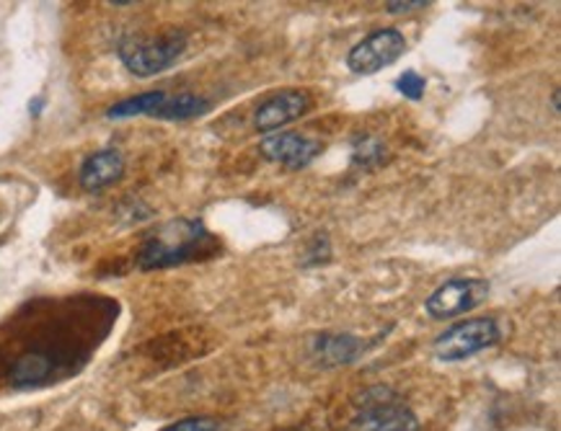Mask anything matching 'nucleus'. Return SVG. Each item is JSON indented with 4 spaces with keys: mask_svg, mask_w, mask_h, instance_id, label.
Returning <instances> with one entry per match:
<instances>
[{
    "mask_svg": "<svg viewBox=\"0 0 561 431\" xmlns=\"http://www.w3.org/2000/svg\"><path fill=\"white\" fill-rule=\"evenodd\" d=\"M218 251V241L199 220L176 218L158 225L148 233L146 243L138 251V267L142 271L169 269L179 264L194 261V258H207Z\"/></svg>",
    "mask_w": 561,
    "mask_h": 431,
    "instance_id": "1",
    "label": "nucleus"
},
{
    "mask_svg": "<svg viewBox=\"0 0 561 431\" xmlns=\"http://www.w3.org/2000/svg\"><path fill=\"white\" fill-rule=\"evenodd\" d=\"M186 34L179 28L158 34V37H127L117 45V55L125 68L138 78H150L169 70L186 53Z\"/></svg>",
    "mask_w": 561,
    "mask_h": 431,
    "instance_id": "2",
    "label": "nucleus"
},
{
    "mask_svg": "<svg viewBox=\"0 0 561 431\" xmlns=\"http://www.w3.org/2000/svg\"><path fill=\"white\" fill-rule=\"evenodd\" d=\"M502 339L500 323L494 318H471L456 323L445 334L437 336L435 357L443 362H460L469 359L479 351L494 347Z\"/></svg>",
    "mask_w": 561,
    "mask_h": 431,
    "instance_id": "3",
    "label": "nucleus"
},
{
    "mask_svg": "<svg viewBox=\"0 0 561 431\" xmlns=\"http://www.w3.org/2000/svg\"><path fill=\"white\" fill-rule=\"evenodd\" d=\"M486 294L489 282H484V279L458 277L437 287L427 298V303H424V311H427L433 321L456 318V315H463L473 311V307H479L486 300Z\"/></svg>",
    "mask_w": 561,
    "mask_h": 431,
    "instance_id": "4",
    "label": "nucleus"
},
{
    "mask_svg": "<svg viewBox=\"0 0 561 431\" xmlns=\"http://www.w3.org/2000/svg\"><path fill=\"white\" fill-rule=\"evenodd\" d=\"M407 53V37L399 28H378L350 49L347 65L359 75H373Z\"/></svg>",
    "mask_w": 561,
    "mask_h": 431,
    "instance_id": "5",
    "label": "nucleus"
},
{
    "mask_svg": "<svg viewBox=\"0 0 561 431\" xmlns=\"http://www.w3.org/2000/svg\"><path fill=\"white\" fill-rule=\"evenodd\" d=\"M262 155L272 163L285 165L290 171H300L306 165H311L316 158L321 155L323 145L319 140L306 138V135L298 132H279V135H270L267 140L259 145Z\"/></svg>",
    "mask_w": 561,
    "mask_h": 431,
    "instance_id": "6",
    "label": "nucleus"
},
{
    "mask_svg": "<svg viewBox=\"0 0 561 431\" xmlns=\"http://www.w3.org/2000/svg\"><path fill=\"white\" fill-rule=\"evenodd\" d=\"M311 96L306 91H283L277 96H272L256 109V129L259 132L270 135L275 129L290 125V121L306 117L311 109Z\"/></svg>",
    "mask_w": 561,
    "mask_h": 431,
    "instance_id": "7",
    "label": "nucleus"
},
{
    "mask_svg": "<svg viewBox=\"0 0 561 431\" xmlns=\"http://www.w3.org/2000/svg\"><path fill=\"white\" fill-rule=\"evenodd\" d=\"M344 431H420V421L404 404H383L365 406V411L355 416Z\"/></svg>",
    "mask_w": 561,
    "mask_h": 431,
    "instance_id": "8",
    "label": "nucleus"
},
{
    "mask_svg": "<svg viewBox=\"0 0 561 431\" xmlns=\"http://www.w3.org/2000/svg\"><path fill=\"white\" fill-rule=\"evenodd\" d=\"M125 176V158L119 150H96L81 165V186L85 191H102Z\"/></svg>",
    "mask_w": 561,
    "mask_h": 431,
    "instance_id": "9",
    "label": "nucleus"
},
{
    "mask_svg": "<svg viewBox=\"0 0 561 431\" xmlns=\"http://www.w3.org/2000/svg\"><path fill=\"white\" fill-rule=\"evenodd\" d=\"M359 349H363V343H359L355 336L321 334L313 339L311 354H313V359H319L323 368H334V364L355 362Z\"/></svg>",
    "mask_w": 561,
    "mask_h": 431,
    "instance_id": "10",
    "label": "nucleus"
},
{
    "mask_svg": "<svg viewBox=\"0 0 561 431\" xmlns=\"http://www.w3.org/2000/svg\"><path fill=\"white\" fill-rule=\"evenodd\" d=\"M205 112H210V102L205 96H197V93H167L161 109L156 112V119L167 121H186L194 117H203Z\"/></svg>",
    "mask_w": 561,
    "mask_h": 431,
    "instance_id": "11",
    "label": "nucleus"
},
{
    "mask_svg": "<svg viewBox=\"0 0 561 431\" xmlns=\"http://www.w3.org/2000/svg\"><path fill=\"white\" fill-rule=\"evenodd\" d=\"M163 98H167V91H148L140 93V96L125 98V102L114 104L106 117L110 119H129V117H156V112L161 109Z\"/></svg>",
    "mask_w": 561,
    "mask_h": 431,
    "instance_id": "12",
    "label": "nucleus"
},
{
    "mask_svg": "<svg viewBox=\"0 0 561 431\" xmlns=\"http://www.w3.org/2000/svg\"><path fill=\"white\" fill-rule=\"evenodd\" d=\"M383 158L386 148L376 138H357L355 145H352V161H355V165H363V168H373V165L383 163Z\"/></svg>",
    "mask_w": 561,
    "mask_h": 431,
    "instance_id": "13",
    "label": "nucleus"
},
{
    "mask_svg": "<svg viewBox=\"0 0 561 431\" xmlns=\"http://www.w3.org/2000/svg\"><path fill=\"white\" fill-rule=\"evenodd\" d=\"M393 85L401 96L412 98V102H420V98L424 96V89H427V81H424L416 70H404V75L396 78Z\"/></svg>",
    "mask_w": 561,
    "mask_h": 431,
    "instance_id": "14",
    "label": "nucleus"
},
{
    "mask_svg": "<svg viewBox=\"0 0 561 431\" xmlns=\"http://www.w3.org/2000/svg\"><path fill=\"white\" fill-rule=\"evenodd\" d=\"M161 431H220V421L210 419V416H192V419L169 423Z\"/></svg>",
    "mask_w": 561,
    "mask_h": 431,
    "instance_id": "15",
    "label": "nucleus"
},
{
    "mask_svg": "<svg viewBox=\"0 0 561 431\" xmlns=\"http://www.w3.org/2000/svg\"><path fill=\"white\" fill-rule=\"evenodd\" d=\"M416 9H427V3H422V0H414V3H386L388 13H409Z\"/></svg>",
    "mask_w": 561,
    "mask_h": 431,
    "instance_id": "16",
    "label": "nucleus"
},
{
    "mask_svg": "<svg viewBox=\"0 0 561 431\" xmlns=\"http://www.w3.org/2000/svg\"><path fill=\"white\" fill-rule=\"evenodd\" d=\"M551 109H553V114H559V91L551 93Z\"/></svg>",
    "mask_w": 561,
    "mask_h": 431,
    "instance_id": "17",
    "label": "nucleus"
},
{
    "mask_svg": "<svg viewBox=\"0 0 561 431\" xmlns=\"http://www.w3.org/2000/svg\"><path fill=\"white\" fill-rule=\"evenodd\" d=\"M285 431H300V429H285Z\"/></svg>",
    "mask_w": 561,
    "mask_h": 431,
    "instance_id": "18",
    "label": "nucleus"
}]
</instances>
